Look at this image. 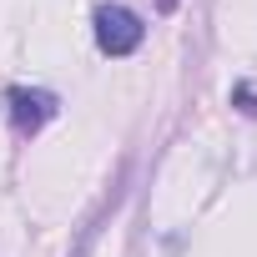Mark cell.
<instances>
[{
	"label": "cell",
	"mask_w": 257,
	"mask_h": 257,
	"mask_svg": "<svg viewBox=\"0 0 257 257\" xmlns=\"http://www.w3.org/2000/svg\"><path fill=\"white\" fill-rule=\"evenodd\" d=\"M142 36H147V26H142L137 11H126V6H101L96 11V46H101V56H132L142 46Z\"/></svg>",
	"instance_id": "obj_1"
},
{
	"label": "cell",
	"mask_w": 257,
	"mask_h": 257,
	"mask_svg": "<svg viewBox=\"0 0 257 257\" xmlns=\"http://www.w3.org/2000/svg\"><path fill=\"white\" fill-rule=\"evenodd\" d=\"M6 101H11V121H16L21 137H36L41 126L56 116V96H51V91H26V86H16Z\"/></svg>",
	"instance_id": "obj_2"
}]
</instances>
